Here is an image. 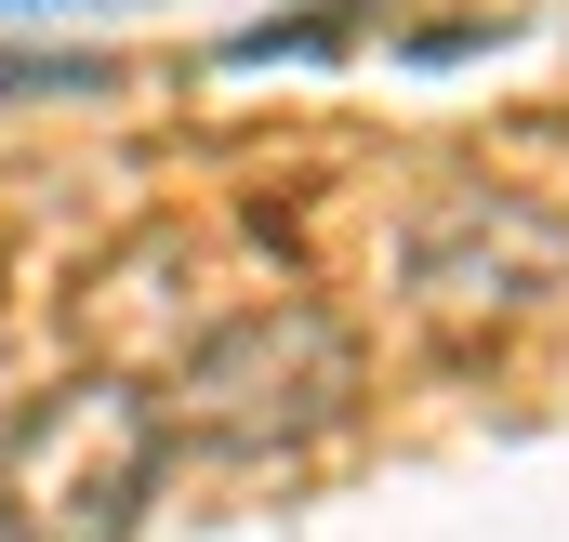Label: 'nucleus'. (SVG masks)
Here are the masks:
<instances>
[{
    "label": "nucleus",
    "instance_id": "1",
    "mask_svg": "<svg viewBox=\"0 0 569 542\" xmlns=\"http://www.w3.org/2000/svg\"><path fill=\"white\" fill-rule=\"evenodd\" d=\"M0 13H27V0H0Z\"/></svg>",
    "mask_w": 569,
    "mask_h": 542
}]
</instances>
